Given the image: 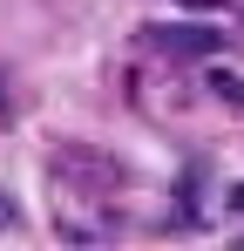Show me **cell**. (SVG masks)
<instances>
[{
    "label": "cell",
    "instance_id": "cell-1",
    "mask_svg": "<svg viewBox=\"0 0 244 251\" xmlns=\"http://www.w3.org/2000/svg\"><path fill=\"white\" fill-rule=\"evenodd\" d=\"M143 34H149V48L176 54V61H203L224 48V34H210V27H143Z\"/></svg>",
    "mask_w": 244,
    "mask_h": 251
},
{
    "label": "cell",
    "instance_id": "cell-2",
    "mask_svg": "<svg viewBox=\"0 0 244 251\" xmlns=\"http://www.w3.org/2000/svg\"><path fill=\"white\" fill-rule=\"evenodd\" d=\"M14 217H21V204H14V197H0V231H7Z\"/></svg>",
    "mask_w": 244,
    "mask_h": 251
},
{
    "label": "cell",
    "instance_id": "cell-3",
    "mask_svg": "<svg viewBox=\"0 0 244 251\" xmlns=\"http://www.w3.org/2000/svg\"><path fill=\"white\" fill-rule=\"evenodd\" d=\"M183 7H224V0H183Z\"/></svg>",
    "mask_w": 244,
    "mask_h": 251
}]
</instances>
